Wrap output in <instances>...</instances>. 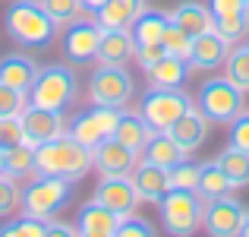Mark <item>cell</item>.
I'll list each match as a JSON object with an SVG mask.
<instances>
[{"instance_id":"cell-1","label":"cell","mask_w":249,"mask_h":237,"mask_svg":"<svg viewBox=\"0 0 249 237\" xmlns=\"http://www.w3.org/2000/svg\"><path fill=\"white\" fill-rule=\"evenodd\" d=\"M91 168H95L91 149L82 146L79 139H73L70 133L35 146V174H54V177H67V180L76 183Z\"/></svg>"},{"instance_id":"cell-2","label":"cell","mask_w":249,"mask_h":237,"mask_svg":"<svg viewBox=\"0 0 249 237\" xmlns=\"http://www.w3.org/2000/svg\"><path fill=\"white\" fill-rule=\"evenodd\" d=\"M3 25L10 38L22 48H48L57 35V22L41 6V0H10Z\"/></svg>"},{"instance_id":"cell-3","label":"cell","mask_w":249,"mask_h":237,"mask_svg":"<svg viewBox=\"0 0 249 237\" xmlns=\"http://www.w3.org/2000/svg\"><path fill=\"white\" fill-rule=\"evenodd\" d=\"M70 199H73V180L54 174H32V180L22 187L19 206H22L25 215L51 221Z\"/></svg>"},{"instance_id":"cell-4","label":"cell","mask_w":249,"mask_h":237,"mask_svg":"<svg viewBox=\"0 0 249 237\" xmlns=\"http://www.w3.org/2000/svg\"><path fill=\"white\" fill-rule=\"evenodd\" d=\"M76 89H79V79L73 70L63 63H51V67L38 70L35 82L29 89V104L48 111H67L76 101Z\"/></svg>"},{"instance_id":"cell-5","label":"cell","mask_w":249,"mask_h":237,"mask_svg":"<svg viewBox=\"0 0 249 237\" xmlns=\"http://www.w3.org/2000/svg\"><path fill=\"white\" fill-rule=\"evenodd\" d=\"M161 206V218H164V231L177 237H189L202 228V215H205V199L196 190H180L170 187L164 193Z\"/></svg>"},{"instance_id":"cell-6","label":"cell","mask_w":249,"mask_h":237,"mask_svg":"<svg viewBox=\"0 0 249 237\" xmlns=\"http://www.w3.org/2000/svg\"><path fill=\"white\" fill-rule=\"evenodd\" d=\"M189 108H193V101L183 89H161V85H152L139 101V114L145 117V123L155 133L170 130Z\"/></svg>"},{"instance_id":"cell-7","label":"cell","mask_w":249,"mask_h":237,"mask_svg":"<svg viewBox=\"0 0 249 237\" xmlns=\"http://www.w3.org/2000/svg\"><path fill=\"white\" fill-rule=\"evenodd\" d=\"M136 92V82L123 63H101L89 79V101L104 108H126Z\"/></svg>"},{"instance_id":"cell-8","label":"cell","mask_w":249,"mask_h":237,"mask_svg":"<svg viewBox=\"0 0 249 237\" xmlns=\"http://www.w3.org/2000/svg\"><path fill=\"white\" fill-rule=\"evenodd\" d=\"M243 98L246 92L237 89L227 76H214L199 89V111L208 117V123H231L243 111Z\"/></svg>"},{"instance_id":"cell-9","label":"cell","mask_w":249,"mask_h":237,"mask_svg":"<svg viewBox=\"0 0 249 237\" xmlns=\"http://www.w3.org/2000/svg\"><path fill=\"white\" fill-rule=\"evenodd\" d=\"M120 114L123 108H104V104H95L91 111H82V114H76L73 120H70L67 133L73 136V139H79L82 146L95 149L98 142L110 139L117 130V123H120Z\"/></svg>"},{"instance_id":"cell-10","label":"cell","mask_w":249,"mask_h":237,"mask_svg":"<svg viewBox=\"0 0 249 237\" xmlns=\"http://www.w3.org/2000/svg\"><path fill=\"white\" fill-rule=\"evenodd\" d=\"M101 25L98 19H73L63 32V57L73 63H89L98 57V44H101Z\"/></svg>"},{"instance_id":"cell-11","label":"cell","mask_w":249,"mask_h":237,"mask_svg":"<svg viewBox=\"0 0 249 237\" xmlns=\"http://www.w3.org/2000/svg\"><path fill=\"white\" fill-rule=\"evenodd\" d=\"M243 215L246 209L233 199L231 193L214 196V199H205V215H202V228H205L212 237H233L243 228Z\"/></svg>"},{"instance_id":"cell-12","label":"cell","mask_w":249,"mask_h":237,"mask_svg":"<svg viewBox=\"0 0 249 237\" xmlns=\"http://www.w3.org/2000/svg\"><path fill=\"white\" fill-rule=\"evenodd\" d=\"M95 199L104 202L107 209H114L117 215H133L139 206V193L129 174H101V183L95 187Z\"/></svg>"},{"instance_id":"cell-13","label":"cell","mask_w":249,"mask_h":237,"mask_svg":"<svg viewBox=\"0 0 249 237\" xmlns=\"http://www.w3.org/2000/svg\"><path fill=\"white\" fill-rule=\"evenodd\" d=\"M19 117H22V133H25V142H29V146H41V142H51V139L67 133L63 111H48V108L25 104V111Z\"/></svg>"},{"instance_id":"cell-14","label":"cell","mask_w":249,"mask_h":237,"mask_svg":"<svg viewBox=\"0 0 249 237\" xmlns=\"http://www.w3.org/2000/svg\"><path fill=\"white\" fill-rule=\"evenodd\" d=\"M129 177H133V183H136L139 202H152V206H158V202L164 199V193L170 190V168L155 164V161H148V158L136 161V168H133Z\"/></svg>"},{"instance_id":"cell-15","label":"cell","mask_w":249,"mask_h":237,"mask_svg":"<svg viewBox=\"0 0 249 237\" xmlns=\"http://www.w3.org/2000/svg\"><path fill=\"white\" fill-rule=\"evenodd\" d=\"M123 215H117L114 209H107L104 202L89 199L76 215V228L82 237H117Z\"/></svg>"},{"instance_id":"cell-16","label":"cell","mask_w":249,"mask_h":237,"mask_svg":"<svg viewBox=\"0 0 249 237\" xmlns=\"http://www.w3.org/2000/svg\"><path fill=\"white\" fill-rule=\"evenodd\" d=\"M91 155H95V171L98 174H133L136 161H139V152L129 146H123V142H117L114 136L104 142H98L95 149H91Z\"/></svg>"},{"instance_id":"cell-17","label":"cell","mask_w":249,"mask_h":237,"mask_svg":"<svg viewBox=\"0 0 249 237\" xmlns=\"http://www.w3.org/2000/svg\"><path fill=\"white\" fill-rule=\"evenodd\" d=\"M227 51L231 44L218 35V32H202L193 38V51H189V67L193 70H214L227 60Z\"/></svg>"},{"instance_id":"cell-18","label":"cell","mask_w":249,"mask_h":237,"mask_svg":"<svg viewBox=\"0 0 249 237\" xmlns=\"http://www.w3.org/2000/svg\"><path fill=\"white\" fill-rule=\"evenodd\" d=\"M170 136H174L177 142H180L186 152H196V149L202 146V142L208 139V117L202 114L199 108H189L186 114L180 117V120L174 123V127L167 130Z\"/></svg>"},{"instance_id":"cell-19","label":"cell","mask_w":249,"mask_h":237,"mask_svg":"<svg viewBox=\"0 0 249 237\" xmlns=\"http://www.w3.org/2000/svg\"><path fill=\"white\" fill-rule=\"evenodd\" d=\"M142 10L145 0H104L95 10V19L101 29H129Z\"/></svg>"},{"instance_id":"cell-20","label":"cell","mask_w":249,"mask_h":237,"mask_svg":"<svg viewBox=\"0 0 249 237\" xmlns=\"http://www.w3.org/2000/svg\"><path fill=\"white\" fill-rule=\"evenodd\" d=\"M38 70H41V67H38L29 54H6V57H0V82L25 92V95H29Z\"/></svg>"},{"instance_id":"cell-21","label":"cell","mask_w":249,"mask_h":237,"mask_svg":"<svg viewBox=\"0 0 249 237\" xmlns=\"http://www.w3.org/2000/svg\"><path fill=\"white\" fill-rule=\"evenodd\" d=\"M136 57V38L129 29H104L98 44V63H126Z\"/></svg>"},{"instance_id":"cell-22","label":"cell","mask_w":249,"mask_h":237,"mask_svg":"<svg viewBox=\"0 0 249 237\" xmlns=\"http://www.w3.org/2000/svg\"><path fill=\"white\" fill-rule=\"evenodd\" d=\"M170 22L180 25V29L186 32V35H193V38L214 29L212 10H208L205 3H199V0H183V3H177V10L170 13Z\"/></svg>"},{"instance_id":"cell-23","label":"cell","mask_w":249,"mask_h":237,"mask_svg":"<svg viewBox=\"0 0 249 237\" xmlns=\"http://www.w3.org/2000/svg\"><path fill=\"white\" fill-rule=\"evenodd\" d=\"M189 70H193V67H189V60H180V57L164 54L145 76H148V82H152V85H161V89H180V85L189 79Z\"/></svg>"},{"instance_id":"cell-24","label":"cell","mask_w":249,"mask_h":237,"mask_svg":"<svg viewBox=\"0 0 249 237\" xmlns=\"http://www.w3.org/2000/svg\"><path fill=\"white\" fill-rule=\"evenodd\" d=\"M152 136H155V130L145 123V117L129 114V111L120 114V123H117V130H114V139L123 142V146H129V149H136V152H142Z\"/></svg>"},{"instance_id":"cell-25","label":"cell","mask_w":249,"mask_h":237,"mask_svg":"<svg viewBox=\"0 0 249 237\" xmlns=\"http://www.w3.org/2000/svg\"><path fill=\"white\" fill-rule=\"evenodd\" d=\"M142 152H145V158H148V161H155V164H164V168H174L177 161H183V158L189 155L186 149H183L180 142H177L174 136L167 133V130L155 133L152 139L145 142V149H142Z\"/></svg>"},{"instance_id":"cell-26","label":"cell","mask_w":249,"mask_h":237,"mask_svg":"<svg viewBox=\"0 0 249 237\" xmlns=\"http://www.w3.org/2000/svg\"><path fill=\"white\" fill-rule=\"evenodd\" d=\"M170 25V16L161 10H142L139 16H136V22L129 25V32H133L136 44H155L164 38V29Z\"/></svg>"},{"instance_id":"cell-27","label":"cell","mask_w":249,"mask_h":237,"mask_svg":"<svg viewBox=\"0 0 249 237\" xmlns=\"http://www.w3.org/2000/svg\"><path fill=\"white\" fill-rule=\"evenodd\" d=\"M214 161L221 164V171H224L227 180L233 183V190H240V187L249 183V152H243V149H237V146H227Z\"/></svg>"},{"instance_id":"cell-28","label":"cell","mask_w":249,"mask_h":237,"mask_svg":"<svg viewBox=\"0 0 249 237\" xmlns=\"http://www.w3.org/2000/svg\"><path fill=\"white\" fill-rule=\"evenodd\" d=\"M233 183L227 180V174L221 171L218 161H205L199 171V187H196V193L202 196V199H214V196H224L231 193Z\"/></svg>"},{"instance_id":"cell-29","label":"cell","mask_w":249,"mask_h":237,"mask_svg":"<svg viewBox=\"0 0 249 237\" xmlns=\"http://www.w3.org/2000/svg\"><path fill=\"white\" fill-rule=\"evenodd\" d=\"M3 174L13 177V180H25V177L35 174V146L19 142V146L6 149V168H3Z\"/></svg>"},{"instance_id":"cell-30","label":"cell","mask_w":249,"mask_h":237,"mask_svg":"<svg viewBox=\"0 0 249 237\" xmlns=\"http://www.w3.org/2000/svg\"><path fill=\"white\" fill-rule=\"evenodd\" d=\"M224 76L231 79L237 89L249 92V44H246V41L231 44V51H227V60H224Z\"/></svg>"},{"instance_id":"cell-31","label":"cell","mask_w":249,"mask_h":237,"mask_svg":"<svg viewBox=\"0 0 249 237\" xmlns=\"http://www.w3.org/2000/svg\"><path fill=\"white\" fill-rule=\"evenodd\" d=\"M0 237H48V221L22 212L19 218L0 225Z\"/></svg>"},{"instance_id":"cell-32","label":"cell","mask_w":249,"mask_h":237,"mask_svg":"<svg viewBox=\"0 0 249 237\" xmlns=\"http://www.w3.org/2000/svg\"><path fill=\"white\" fill-rule=\"evenodd\" d=\"M214 32H218L227 44H240L243 38H249V10L246 13H237V16L214 19Z\"/></svg>"},{"instance_id":"cell-33","label":"cell","mask_w":249,"mask_h":237,"mask_svg":"<svg viewBox=\"0 0 249 237\" xmlns=\"http://www.w3.org/2000/svg\"><path fill=\"white\" fill-rule=\"evenodd\" d=\"M161 44H164V51L170 57H180V60H189V51H193V35H186V32L180 29V25L170 22L164 29V38H161Z\"/></svg>"},{"instance_id":"cell-34","label":"cell","mask_w":249,"mask_h":237,"mask_svg":"<svg viewBox=\"0 0 249 237\" xmlns=\"http://www.w3.org/2000/svg\"><path fill=\"white\" fill-rule=\"evenodd\" d=\"M41 6L51 13V19H54L57 25H70L73 19L82 16V0H41Z\"/></svg>"},{"instance_id":"cell-35","label":"cell","mask_w":249,"mask_h":237,"mask_svg":"<svg viewBox=\"0 0 249 237\" xmlns=\"http://www.w3.org/2000/svg\"><path fill=\"white\" fill-rule=\"evenodd\" d=\"M199 171H202V164L189 161V158L177 161L174 168H170V187H180V190H196V187H199Z\"/></svg>"},{"instance_id":"cell-36","label":"cell","mask_w":249,"mask_h":237,"mask_svg":"<svg viewBox=\"0 0 249 237\" xmlns=\"http://www.w3.org/2000/svg\"><path fill=\"white\" fill-rule=\"evenodd\" d=\"M25 104H29V95L13 85L0 82V117H13V114H22Z\"/></svg>"},{"instance_id":"cell-37","label":"cell","mask_w":249,"mask_h":237,"mask_svg":"<svg viewBox=\"0 0 249 237\" xmlns=\"http://www.w3.org/2000/svg\"><path fill=\"white\" fill-rule=\"evenodd\" d=\"M25 142V133H22V117L13 114V117H0V146L10 149V146H19Z\"/></svg>"},{"instance_id":"cell-38","label":"cell","mask_w":249,"mask_h":237,"mask_svg":"<svg viewBox=\"0 0 249 237\" xmlns=\"http://www.w3.org/2000/svg\"><path fill=\"white\" fill-rule=\"evenodd\" d=\"M16 183H19V180L0 174V215H10L13 209L19 206V196H22V190H19Z\"/></svg>"},{"instance_id":"cell-39","label":"cell","mask_w":249,"mask_h":237,"mask_svg":"<svg viewBox=\"0 0 249 237\" xmlns=\"http://www.w3.org/2000/svg\"><path fill=\"white\" fill-rule=\"evenodd\" d=\"M155 234V225L145 218H139V215H126V218L120 221V231H117V237H152Z\"/></svg>"},{"instance_id":"cell-40","label":"cell","mask_w":249,"mask_h":237,"mask_svg":"<svg viewBox=\"0 0 249 237\" xmlns=\"http://www.w3.org/2000/svg\"><path fill=\"white\" fill-rule=\"evenodd\" d=\"M231 146L249 152V111H240L231 120Z\"/></svg>"},{"instance_id":"cell-41","label":"cell","mask_w":249,"mask_h":237,"mask_svg":"<svg viewBox=\"0 0 249 237\" xmlns=\"http://www.w3.org/2000/svg\"><path fill=\"white\" fill-rule=\"evenodd\" d=\"M164 54H167V51H164V44H161V41H155V44H136V63H139L145 73H148V70H152Z\"/></svg>"},{"instance_id":"cell-42","label":"cell","mask_w":249,"mask_h":237,"mask_svg":"<svg viewBox=\"0 0 249 237\" xmlns=\"http://www.w3.org/2000/svg\"><path fill=\"white\" fill-rule=\"evenodd\" d=\"M208 10H212L214 19L221 16H237V13H246V0H208Z\"/></svg>"},{"instance_id":"cell-43","label":"cell","mask_w":249,"mask_h":237,"mask_svg":"<svg viewBox=\"0 0 249 237\" xmlns=\"http://www.w3.org/2000/svg\"><path fill=\"white\" fill-rule=\"evenodd\" d=\"M73 237V234H79V228L76 225H63V221H48V237Z\"/></svg>"},{"instance_id":"cell-44","label":"cell","mask_w":249,"mask_h":237,"mask_svg":"<svg viewBox=\"0 0 249 237\" xmlns=\"http://www.w3.org/2000/svg\"><path fill=\"white\" fill-rule=\"evenodd\" d=\"M104 3V0H82V6H85V10H89V13H95L98 10V6H101Z\"/></svg>"},{"instance_id":"cell-45","label":"cell","mask_w":249,"mask_h":237,"mask_svg":"<svg viewBox=\"0 0 249 237\" xmlns=\"http://www.w3.org/2000/svg\"><path fill=\"white\" fill-rule=\"evenodd\" d=\"M240 234L249 237V209H246V215H243V228H240Z\"/></svg>"},{"instance_id":"cell-46","label":"cell","mask_w":249,"mask_h":237,"mask_svg":"<svg viewBox=\"0 0 249 237\" xmlns=\"http://www.w3.org/2000/svg\"><path fill=\"white\" fill-rule=\"evenodd\" d=\"M3 168H6V149L0 146V174H3Z\"/></svg>"},{"instance_id":"cell-47","label":"cell","mask_w":249,"mask_h":237,"mask_svg":"<svg viewBox=\"0 0 249 237\" xmlns=\"http://www.w3.org/2000/svg\"><path fill=\"white\" fill-rule=\"evenodd\" d=\"M246 44H249V38H246Z\"/></svg>"},{"instance_id":"cell-48","label":"cell","mask_w":249,"mask_h":237,"mask_svg":"<svg viewBox=\"0 0 249 237\" xmlns=\"http://www.w3.org/2000/svg\"><path fill=\"white\" fill-rule=\"evenodd\" d=\"M246 6H249V0H246Z\"/></svg>"}]
</instances>
